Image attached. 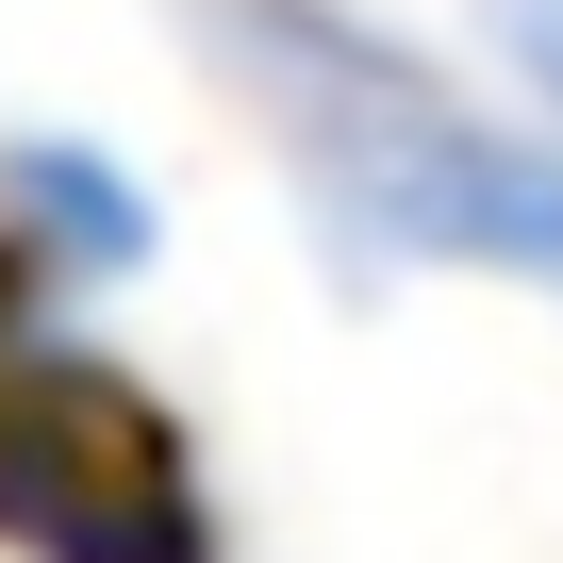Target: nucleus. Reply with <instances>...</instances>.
Here are the masks:
<instances>
[{
    "label": "nucleus",
    "instance_id": "nucleus-1",
    "mask_svg": "<svg viewBox=\"0 0 563 563\" xmlns=\"http://www.w3.org/2000/svg\"><path fill=\"white\" fill-rule=\"evenodd\" d=\"M232 100L265 117L316 249L349 299L382 282H530L563 316V133L481 117L431 51H398L349 0H199Z\"/></svg>",
    "mask_w": 563,
    "mask_h": 563
},
{
    "label": "nucleus",
    "instance_id": "nucleus-4",
    "mask_svg": "<svg viewBox=\"0 0 563 563\" xmlns=\"http://www.w3.org/2000/svg\"><path fill=\"white\" fill-rule=\"evenodd\" d=\"M481 51L530 84V117L563 133V0H481Z\"/></svg>",
    "mask_w": 563,
    "mask_h": 563
},
{
    "label": "nucleus",
    "instance_id": "nucleus-3",
    "mask_svg": "<svg viewBox=\"0 0 563 563\" xmlns=\"http://www.w3.org/2000/svg\"><path fill=\"white\" fill-rule=\"evenodd\" d=\"M0 232H18L34 265H67V282H133L166 249L150 183L117 150H84V133H0Z\"/></svg>",
    "mask_w": 563,
    "mask_h": 563
},
{
    "label": "nucleus",
    "instance_id": "nucleus-2",
    "mask_svg": "<svg viewBox=\"0 0 563 563\" xmlns=\"http://www.w3.org/2000/svg\"><path fill=\"white\" fill-rule=\"evenodd\" d=\"M0 547H34V563H216L183 448L100 365H67L51 332H0Z\"/></svg>",
    "mask_w": 563,
    "mask_h": 563
}]
</instances>
